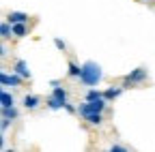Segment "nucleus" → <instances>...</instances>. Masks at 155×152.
Instances as JSON below:
<instances>
[{
	"label": "nucleus",
	"instance_id": "19",
	"mask_svg": "<svg viewBox=\"0 0 155 152\" xmlns=\"http://www.w3.org/2000/svg\"><path fill=\"white\" fill-rule=\"evenodd\" d=\"M129 148L127 146H121V144H112L110 146V152H127Z\"/></svg>",
	"mask_w": 155,
	"mask_h": 152
},
{
	"label": "nucleus",
	"instance_id": "12",
	"mask_svg": "<svg viewBox=\"0 0 155 152\" xmlns=\"http://www.w3.org/2000/svg\"><path fill=\"white\" fill-rule=\"evenodd\" d=\"M0 36H2V41H7V39H11L13 36V24L7 20V22H2V26H0Z\"/></svg>",
	"mask_w": 155,
	"mask_h": 152
},
{
	"label": "nucleus",
	"instance_id": "14",
	"mask_svg": "<svg viewBox=\"0 0 155 152\" xmlns=\"http://www.w3.org/2000/svg\"><path fill=\"white\" fill-rule=\"evenodd\" d=\"M0 105H2V107H11V105H15L13 94L7 92V90H2V92H0Z\"/></svg>",
	"mask_w": 155,
	"mask_h": 152
},
{
	"label": "nucleus",
	"instance_id": "13",
	"mask_svg": "<svg viewBox=\"0 0 155 152\" xmlns=\"http://www.w3.org/2000/svg\"><path fill=\"white\" fill-rule=\"evenodd\" d=\"M45 105H48V109H52V111H58V109H63L65 107V103H61L54 94H50V97L45 99Z\"/></svg>",
	"mask_w": 155,
	"mask_h": 152
},
{
	"label": "nucleus",
	"instance_id": "22",
	"mask_svg": "<svg viewBox=\"0 0 155 152\" xmlns=\"http://www.w3.org/2000/svg\"><path fill=\"white\" fill-rule=\"evenodd\" d=\"M7 54H9V47H7V43L2 41V47H0V56H2V58H5Z\"/></svg>",
	"mask_w": 155,
	"mask_h": 152
},
{
	"label": "nucleus",
	"instance_id": "7",
	"mask_svg": "<svg viewBox=\"0 0 155 152\" xmlns=\"http://www.w3.org/2000/svg\"><path fill=\"white\" fill-rule=\"evenodd\" d=\"M13 71H15L17 75H22L24 79H30V71H28V64H26V60H15V64H13Z\"/></svg>",
	"mask_w": 155,
	"mask_h": 152
},
{
	"label": "nucleus",
	"instance_id": "6",
	"mask_svg": "<svg viewBox=\"0 0 155 152\" xmlns=\"http://www.w3.org/2000/svg\"><path fill=\"white\" fill-rule=\"evenodd\" d=\"M67 75H69V77H73V79H80V75H82V64H78V62L71 58L69 64H67Z\"/></svg>",
	"mask_w": 155,
	"mask_h": 152
},
{
	"label": "nucleus",
	"instance_id": "15",
	"mask_svg": "<svg viewBox=\"0 0 155 152\" xmlns=\"http://www.w3.org/2000/svg\"><path fill=\"white\" fill-rule=\"evenodd\" d=\"M52 94H54V97H56L58 101H61V103H67V90H65V88H63L61 84L52 88Z\"/></svg>",
	"mask_w": 155,
	"mask_h": 152
},
{
	"label": "nucleus",
	"instance_id": "2",
	"mask_svg": "<svg viewBox=\"0 0 155 152\" xmlns=\"http://www.w3.org/2000/svg\"><path fill=\"white\" fill-rule=\"evenodd\" d=\"M147 79H149V73H147V69H144V67H138V69H131V73H127V75H125L121 86H123L125 90H131V88H138V86H142Z\"/></svg>",
	"mask_w": 155,
	"mask_h": 152
},
{
	"label": "nucleus",
	"instance_id": "11",
	"mask_svg": "<svg viewBox=\"0 0 155 152\" xmlns=\"http://www.w3.org/2000/svg\"><path fill=\"white\" fill-rule=\"evenodd\" d=\"M84 122L88 126H101L104 124V113H88V116H84Z\"/></svg>",
	"mask_w": 155,
	"mask_h": 152
},
{
	"label": "nucleus",
	"instance_id": "20",
	"mask_svg": "<svg viewBox=\"0 0 155 152\" xmlns=\"http://www.w3.org/2000/svg\"><path fill=\"white\" fill-rule=\"evenodd\" d=\"M11 122H13V120L2 118V122H0V131H2V133H7V131H9V126H11Z\"/></svg>",
	"mask_w": 155,
	"mask_h": 152
},
{
	"label": "nucleus",
	"instance_id": "4",
	"mask_svg": "<svg viewBox=\"0 0 155 152\" xmlns=\"http://www.w3.org/2000/svg\"><path fill=\"white\" fill-rule=\"evenodd\" d=\"M22 82H24V77L22 75H17V73H7V71H2L0 73V84L2 86H11V88H19L22 86Z\"/></svg>",
	"mask_w": 155,
	"mask_h": 152
},
{
	"label": "nucleus",
	"instance_id": "10",
	"mask_svg": "<svg viewBox=\"0 0 155 152\" xmlns=\"http://www.w3.org/2000/svg\"><path fill=\"white\" fill-rule=\"evenodd\" d=\"M39 103H41V99H39L37 94H26V97H24V107H26L28 111L37 109V107H39Z\"/></svg>",
	"mask_w": 155,
	"mask_h": 152
},
{
	"label": "nucleus",
	"instance_id": "5",
	"mask_svg": "<svg viewBox=\"0 0 155 152\" xmlns=\"http://www.w3.org/2000/svg\"><path fill=\"white\" fill-rule=\"evenodd\" d=\"M30 32V26L28 22H19V24H13V36L15 39H24V36Z\"/></svg>",
	"mask_w": 155,
	"mask_h": 152
},
{
	"label": "nucleus",
	"instance_id": "17",
	"mask_svg": "<svg viewBox=\"0 0 155 152\" xmlns=\"http://www.w3.org/2000/svg\"><path fill=\"white\" fill-rule=\"evenodd\" d=\"M2 118H9V120H15L17 118V109L11 105V107H2Z\"/></svg>",
	"mask_w": 155,
	"mask_h": 152
},
{
	"label": "nucleus",
	"instance_id": "3",
	"mask_svg": "<svg viewBox=\"0 0 155 152\" xmlns=\"http://www.w3.org/2000/svg\"><path fill=\"white\" fill-rule=\"evenodd\" d=\"M106 107H108V101H106V99H99V101H86V103H82L80 107H78V113L84 118V116H88V113H104Z\"/></svg>",
	"mask_w": 155,
	"mask_h": 152
},
{
	"label": "nucleus",
	"instance_id": "21",
	"mask_svg": "<svg viewBox=\"0 0 155 152\" xmlns=\"http://www.w3.org/2000/svg\"><path fill=\"white\" fill-rule=\"evenodd\" d=\"M67 113H78V107L75 105H71V103H65V107H63Z\"/></svg>",
	"mask_w": 155,
	"mask_h": 152
},
{
	"label": "nucleus",
	"instance_id": "8",
	"mask_svg": "<svg viewBox=\"0 0 155 152\" xmlns=\"http://www.w3.org/2000/svg\"><path fill=\"white\" fill-rule=\"evenodd\" d=\"M7 20H9L11 24L28 22V13H24V11H9V13H7Z\"/></svg>",
	"mask_w": 155,
	"mask_h": 152
},
{
	"label": "nucleus",
	"instance_id": "9",
	"mask_svg": "<svg viewBox=\"0 0 155 152\" xmlns=\"http://www.w3.org/2000/svg\"><path fill=\"white\" fill-rule=\"evenodd\" d=\"M123 90H125L123 86H121V88H106V90H104V99H106L108 103H112V101H116V99L123 94Z\"/></svg>",
	"mask_w": 155,
	"mask_h": 152
},
{
	"label": "nucleus",
	"instance_id": "16",
	"mask_svg": "<svg viewBox=\"0 0 155 152\" xmlns=\"http://www.w3.org/2000/svg\"><path fill=\"white\" fill-rule=\"evenodd\" d=\"M86 101H99V99H104V92L101 90H97V88H91L88 92H86V97H84Z\"/></svg>",
	"mask_w": 155,
	"mask_h": 152
},
{
	"label": "nucleus",
	"instance_id": "18",
	"mask_svg": "<svg viewBox=\"0 0 155 152\" xmlns=\"http://www.w3.org/2000/svg\"><path fill=\"white\" fill-rule=\"evenodd\" d=\"M54 45H56V49H58V51H63V54L67 51V43H65L63 39H58V36L54 39Z\"/></svg>",
	"mask_w": 155,
	"mask_h": 152
},
{
	"label": "nucleus",
	"instance_id": "23",
	"mask_svg": "<svg viewBox=\"0 0 155 152\" xmlns=\"http://www.w3.org/2000/svg\"><path fill=\"white\" fill-rule=\"evenodd\" d=\"M136 2H142V5H147V2H151V0H136Z\"/></svg>",
	"mask_w": 155,
	"mask_h": 152
},
{
	"label": "nucleus",
	"instance_id": "1",
	"mask_svg": "<svg viewBox=\"0 0 155 152\" xmlns=\"http://www.w3.org/2000/svg\"><path fill=\"white\" fill-rule=\"evenodd\" d=\"M101 77H104V71H101V67L97 64L95 60H86V62L82 64L80 82H82L84 86H97V84L101 82Z\"/></svg>",
	"mask_w": 155,
	"mask_h": 152
}]
</instances>
